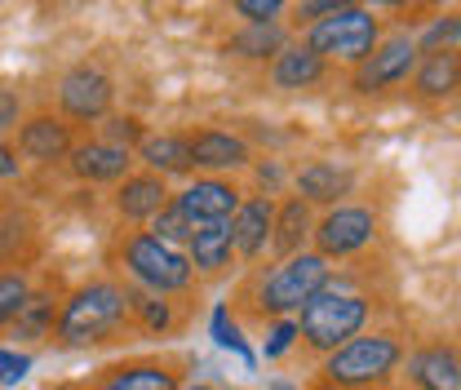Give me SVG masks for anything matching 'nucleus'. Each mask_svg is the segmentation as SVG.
<instances>
[{
    "label": "nucleus",
    "instance_id": "ddd939ff",
    "mask_svg": "<svg viewBox=\"0 0 461 390\" xmlns=\"http://www.w3.org/2000/svg\"><path fill=\"white\" fill-rule=\"evenodd\" d=\"M76 124L67 115L58 112H32L23 115L18 124V156L23 165H41V168H54V165H67V156L76 151Z\"/></svg>",
    "mask_w": 461,
    "mask_h": 390
},
{
    "label": "nucleus",
    "instance_id": "e433bc0d",
    "mask_svg": "<svg viewBox=\"0 0 461 390\" xmlns=\"http://www.w3.org/2000/svg\"><path fill=\"white\" fill-rule=\"evenodd\" d=\"M18 124H23V98L14 89H0V138L18 133Z\"/></svg>",
    "mask_w": 461,
    "mask_h": 390
},
{
    "label": "nucleus",
    "instance_id": "f3484780",
    "mask_svg": "<svg viewBox=\"0 0 461 390\" xmlns=\"http://www.w3.org/2000/svg\"><path fill=\"white\" fill-rule=\"evenodd\" d=\"M355 186H359V173L342 160H324V156H311V160H302V165L293 168V182H288V191L293 195H302L311 209H338L346 204L350 195H355Z\"/></svg>",
    "mask_w": 461,
    "mask_h": 390
},
{
    "label": "nucleus",
    "instance_id": "7c9ffc66",
    "mask_svg": "<svg viewBox=\"0 0 461 390\" xmlns=\"http://www.w3.org/2000/svg\"><path fill=\"white\" fill-rule=\"evenodd\" d=\"M36 276H23V271H0V333L14 329L18 311L27 306V293H32Z\"/></svg>",
    "mask_w": 461,
    "mask_h": 390
},
{
    "label": "nucleus",
    "instance_id": "f03ea898",
    "mask_svg": "<svg viewBox=\"0 0 461 390\" xmlns=\"http://www.w3.org/2000/svg\"><path fill=\"white\" fill-rule=\"evenodd\" d=\"M382 302L373 288H364L359 276L346 267V271H333V279L302 306L297 315V355L302 364H320L329 359L333 350H342L346 341H355L359 333L373 329Z\"/></svg>",
    "mask_w": 461,
    "mask_h": 390
},
{
    "label": "nucleus",
    "instance_id": "f257e3e1",
    "mask_svg": "<svg viewBox=\"0 0 461 390\" xmlns=\"http://www.w3.org/2000/svg\"><path fill=\"white\" fill-rule=\"evenodd\" d=\"M333 271L338 267L329 258H320L315 249L311 253H297V258H285V262L262 258L258 267H244L240 271L227 306H230V315L240 320V329L262 333L276 320H297L302 306L333 279Z\"/></svg>",
    "mask_w": 461,
    "mask_h": 390
},
{
    "label": "nucleus",
    "instance_id": "aec40b11",
    "mask_svg": "<svg viewBox=\"0 0 461 390\" xmlns=\"http://www.w3.org/2000/svg\"><path fill=\"white\" fill-rule=\"evenodd\" d=\"M133 168H138L133 151L103 142L98 133H94V138H80L76 151L67 156V173H71L76 182H85V186H120Z\"/></svg>",
    "mask_w": 461,
    "mask_h": 390
},
{
    "label": "nucleus",
    "instance_id": "4468645a",
    "mask_svg": "<svg viewBox=\"0 0 461 390\" xmlns=\"http://www.w3.org/2000/svg\"><path fill=\"white\" fill-rule=\"evenodd\" d=\"M244 177H209V173H195L182 191H173V204L191 218L195 226L209 222H230L235 209L244 204Z\"/></svg>",
    "mask_w": 461,
    "mask_h": 390
},
{
    "label": "nucleus",
    "instance_id": "4c0bfd02",
    "mask_svg": "<svg viewBox=\"0 0 461 390\" xmlns=\"http://www.w3.org/2000/svg\"><path fill=\"white\" fill-rule=\"evenodd\" d=\"M14 177H23V156L9 138H0V182H14Z\"/></svg>",
    "mask_w": 461,
    "mask_h": 390
},
{
    "label": "nucleus",
    "instance_id": "a878e982",
    "mask_svg": "<svg viewBox=\"0 0 461 390\" xmlns=\"http://www.w3.org/2000/svg\"><path fill=\"white\" fill-rule=\"evenodd\" d=\"M412 94L421 103H444L461 94V54H426L412 71Z\"/></svg>",
    "mask_w": 461,
    "mask_h": 390
},
{
    "label": "nucleus",
    "instance_id": "1a4fd4ad",
    "mask_svg": "<svg viewBox=\"0 0 461 390\" xmlns=\"http://www.w3.org/2000/svg\"><path fill=\"white\" fill-rule=\"evenodd\" d=\"M58 115H67L76 129L80 124H103L115 107V76L98 58H80L58 76Z\"/></svg>",
    "mask_w": 461,
    "mask_h": 390
},
{
    "label": "nucleus",
    "instance_id": "0eeeda50",
    "mask_svg": "<svg viewBox=\"0 0 461 390\" xmlns=\"http://www.w3.org/2000/svg\"><path fill=\"white\" fill-rule=\"evenodd\" d=\"M191 350H147V355H120L89 373L94 390H182L195 373Z\"/></svg>",
    "mask_w": 461,
    "mask_h": 390
},
{
    "label": "nucleus",
    "instance_id": "7ed1b4c3",
    "mask_svg": "<svg viewBox=\"0 0 461 390\" xmlns=\"http://www.w3.org/2000/svg\"><path fill=\"white\" fill-rule=\"evenodd\" d=\"M138 337L133 315H129V284L115 276H94L76 284L62 302L54 329L58 350H98Z\"/></svg>",
    "mask_w": 461,
    "mask_h": 390
},
{
    "label": "nucleus",
    "instance_id": "393cba45",
    "mask_svg": "<svg viewBox=\"0 0 461 390\" xmlns=\"http://www.w3.org/2000/svg\"><path fill=\"white\" fill-rule=\"evenodd\" d=\"M133 160L138 168H151V173H160V177H195V160H191V138H186V129H165V133H147L142 138V147L133 151Z\"/></svg>",
    "mask_w": 461,
    "mask_h": 390
},
{
    "label": "nucleus",
    "instance_id": "4be33fe9",
    "mask_svg": "<svg viewBox=\"0 0 461 390\" xmlns=\"http://www.w3.org/2000/svg\"><path fill=\"white\" fill-rule=\"evenodd\" d=\"M186 258H191V267H195V279H200V284H218V279L235 276L240 262H235L230 222L200 226V231L191 235V244H186Z\"/></svg>",
    "mask_w": 461,
    "mask_h": 390
},
{
    "label": "nucleus",
    "instance_id": "c85d7f7f",
    "mask_svg": "<svg viewBox=\"0 0 461 390\" xmlns=\"http://www.w3.org/2000/svg\"><path fill=\"white\" fill-rule=\"evenodd\" d=\"M288 182H293V168H288L285 160H276V156L253 160L249 173H244V191H249V195H271V200H280V195H288Z\"/></svg>",
    "mask_w": 461,
    "mask_h": 390
},
{
    "label": "nucleus",
    "instance_id": "5701e85b",
    "mask_svg": "<svg viewBox=\"0 0 461 390\" xmlns=\"http://www.w3.org/2000/svg\"><path fill=\"white\" fill-rule=\"evenodd\" d=\"M315 209L302 200V195H280L276 204V235H271V262H285V258H297V253H311V240H315Z\"/></svg>",
    "mask_w": 461,
    "mask_h": 390
},
{
    "label": "nucleus",
    "instance_id": "bb28decb",
    "mask_svg": "<svg viewBox=\"0 0 461 390\" xmlns=\"http://www.w3.org/2000/svg\"><path fill=\"white\" fill-rule=\"evenodd\" d=\"M293 41H297V36L288 32V23H267V27H244V32H235L222 50H227L230 58H244V62H267V67H271V62L285 54Z\"/></svg>",
    "mask_w": 461,
    "mask_h": 390
},
{
    "label": "nucleus",
    "instance_id": "6e6552de",
    "mask_svg": "<svg viewBox=\"0 0 461 390\" xmlns=\"http://www.w3.org/2000/svg\"><path fill=\"white\" fill-rule=\"evenodd\" d=\"M377 235H382L377 204H368V200H346V204L324 209V213L315 218L311 249H315L320 258H329V262H355V258H364V253L377 244Z\"/></svg>",
    "mask_w": 461,
    "mask_h": 390
},
{
    "label": "nucleus",
    "instance_id": "9d476101",
    "mask_svg": "<svg viewBox=\"0 0 461 390\" xmlns=\"http://www.w3.org/2000/svg\"><path fill=\"white\" fill-rule=\"evenodd\" d=\"M417 62H421L417 36H412V32H386L382 45L373 50V58H364V62L350 71V89L364 94V98L386 94V89H400V85L412 80Z\"/></svg>",
    "mask_w": 461,
    "mask_h": 390
},
{
    "label": "nucleus",
    "instance_id": "c9c22d12",
    "mask_svg": "<svg viewBox=\"0 0 461 390\" xmlns=\"http://www.w3.org/2000/svg\"><path fill=\"white\" fill-rule=\"evenodd\" d=\"M27 373H32V355L14 350V346H0V386H18Z\"/></svg>",
    "mask_w": 461,
    "mask_h": 390
},
{
    "label": "nucleus",
    "instance_id": "f8f14e48",
    "mask_svg": "<svg viewBox=\"0 0 461 390\" xmlns=\"http://www.w3.org/2000/svg\"><path fill=\"white\" fill-rule=\"evenodd\" d=\"M191 138V160L195 173H209V177H244L249 165L258 160L253 142L235 129H218V124H191L186 129Z\"/></svg>",
    "mask_w": 461,
    "mask_h": 390
},
{
    "label": "nucleus",
    "instance_id": "58836bf2",
    "mask_svg": "<svg viewBox=\"0 0 461 390\" xmlns=\"http://www.w3.org/2000/svg\"><path fill=\"white\" fill-rule=\"evenodd\" d=\"M54 390H94L89 377H80V382H54Z\"/></svg>",
    "mask_w": 461,
    "mask_h": 390
},
{
    "label": "nucleus",
    "instance_id": "2f4dec72",
    "mask_svg": "<svg viewBox=\"0 0 461 390\" xmlns=\"http://www.w3.org/2000/svg\"><path fill=\"white\" fill-rule=\"evenodd\" d=\"M147 231H151L160 244H169V249H182V253H186V244H191V235H195L200 226L191 222V218H186L177 204H169V209H160V213L151 218V226H147Z\"/></svg>",
    "mask_w": 461,
    "mask_h": 390
},
{
    "label": "nucleus",
    "instance_id": "c756f323",
    "mask_svg": "<svg viewBox=\"0 0 461 390\" xmlns=\"http://www.w3.org/2000/svg\"><path fill=\"white\" fill-rule=\"evenodd\" d=\"M461 45V14H439L417 32V54H457Z\"/></svg>",
    "mask_w": 461,
    "mask_h": 390
},
{
    "label": "nucleus",
    "instance_id": "f704fd0d",
    "mask_svg": "<svg viewBox=\"0 0 461 390\" xmlns=\"http://www.w3.org/2000/svg\"><path fill=\"white\" fill-rule=\"evenodd\" d=\"M249 27H267V23H280V14H288V5H280V0H235L230 5Z\"/></svg>",
    "mask_w": 461,
    "mask_h": 390
},
{
    "label": "nucleus",
    "instance_id": "79ce46f5",
    "mask_svg": "<svg viewBox=\"0 0 461 390\" xmlns=\"http://www.w3.org/2000/svg\"><path fill=\"white\" fill-rule=\"evenodd\" d=\"M45 390H54V386H45Z\"/></svg>",
    "mask_w": 461,
    "mask_h": 390
},
{
    "label": "nucleus",
    "instance_id": "c03bdc74",
    "mask_svg": "<svg viewBox=\"0 0 461 390\" xmlns=\"http://www.w3.org/2000/svg\"><path fill=\"white\" fill-rule=\"evenodd\" d=\"M0 204H5V200H0Z\"/></svg>",
    "mask_w": 461,
    "mask_h": 390
},
{
    "label": "nucleus",
    "instance_id": "72a5a7b5",
    "mask_svg": "<svg viewBox=\"0 0 461 390\" xmlns=\"http://www.w3.org/2000/svg\"><path fill=\"white\" fill-rule=\"evenodd\" d=\"M262 355L267 364H280V359H293L297 355V320H276L262 329Z\"/></svg>",
    "mask_w": 461,
    "mask_h": 390
},
{
    "label": "nucleus",
    "instance_id": "473e14b6",
    "mask_svg": "<svg viewBox=\"0 0 461 390\" xmlns=\"http://www.w3.org/2000/svg\"><path fill=\"white\" fill-rule=\"evenodd\" d=\"M98 138L103 142H112V147H124V151H138L142 147V138H147V124L138 120V115H120V112H112L103 124H98Z\"/></svg>",
    "mask_w": 461,
    "mask_h": 390
},
{
    "label": "nucleus",
    "instance_id": "a18cd8bd",
    "mask_svg": "<svg viewBox=\"0 0 461 390\" xmlns=\"http://www.w3.org/2000/svg\"><path fill=\"white\" fill-rule=\"evenodd\" d=\"M400 390H403V386H400Z\"/></svg>",
    "mask_w": 461,
    "mask_h": 390
},
{
    "label": "nucleus",
    "instance_id": "412c9836",
    "mask_svg": "<svg viewBox=\"0 0 461 390\" xmlns=\"http://www.w3.org/2000/svg\"><path fill=\"white\" fill-rule=\"evenodd\" d=\"M129 315L138 337H182L195 320V297H160L129 288Z\"/></svg>",
    "mask_w": 461,
    "mask_h": 390
},
{
    "label": "nucleus",
    "instance_id": "2eb2a0df",
    "mask_svg": "<svg viewBox=\"0 0 461 390\" xmlns=\"http://www.w3.org/2000/svg\"><path fill=\"white\" fill-rule=\"evenodd\" d=\"M67 284L58 271H45V276L32 284V293H27V306L18 311V320H14V329L5 337H14V350L18 346H45V341H54V329H58V315H62V302H67Z\"/></svg>",
    "mask_w": 461,
    "mask_h": 390
},
{
    "label": "nucleus",
    "instance_id": "20e7f679",
    "mask_svg": "<svg viewBox=\"0 0 461 390\" xmlns=\"http://www.w3.org/2000/svg\"><path fill=\"white\" fill-rule=\"evenodd\" d=\"M103 262H107V276L124 279L129 288H142V293H160V297H195L200 293L191 258L182 249L160 244L151 231L120 226L107 240Z\"/></svg>",
    "mask_w": 461,
    "mask_h": 390
},
{
    "label": "nucleus",
    "instance_id": "cd10ccee",
    "mask_svg": "<svg viewBox=\"0 0 461 390\" xmlns=\"http://www.w3.org/2000/svg\"><path fill=\"white\" fill-rule=\"evenodd\" d=\"M209 337H213L222 350L240 355V364H244V368H253V364H258V355H253V346H249V337H244V329H240V320L230 315L227 302H213V311H209Z\"/></svg>",
    "mask_w": 461,
    "mask_h": 390
},
{
    "label": "nucleus",
    "instance_id": "6ab92c4d",
    "mask_svg": "<svg viewBox=\"0 0 461 390\" xmlns=\"http://www.w3.org/2000/svg\"><path fill=\"white\" fill-rule=\"evenodd\" d=\"M276 204H280V200H271V195H244V204L235 209L230 240H235V262H240V271H244V267H258V262L271 253Z\"/></svg>",
    "mask_w": 461,
    "mask_h": 390
},
{
    "label": "nucleus",
    "instance_id": "9b49d317",
    "mask_svg": "<svg viewBox=\"0 0 461 390\" xmlns=\"http://www.w3.org/2000/svg\"><path fill=\"white\" fill-rule=\"evenodd\" d=\"M45 249H50V235L32 204H23V200L0 204V271L36 276L45 262Z\"/></svg>",
    "mask_w": 461,
    "mask_h": 390
},
{
    "label": "nucleus",
    "instance_id": "423d86ee",
    "mask_svg": "<svg viewBox=\"0 0 461 390\" xmlns=\"http://www.w3.org/2000/svg\"><path fill=\"white\" fill-rule=\"evenodd\" d=\"M382 36H386V23L373 9H364V5H338L329 18H320L306 32H297V41L311 54H320L329 67H346V71H355L364 58H373Z\"/></svg>",
    "mask_w": 461,
    "mask_h": 390
},
{
    "label": "nucleus",
    "instance_id": "37998d69",
    "mask_svg": "<svg viewBox=\"0 0 461 390\" xmlns=\"http://www.w3.org/2000/svg\"><path fill=\"white\" fill-rule=\"evenodd\" d=\"M457 54H461V45H457Z\"/></svg>",
    "mask_w": 461,
    "mask_h": 390
},
{
    "label": "nucleus",
    "instance_id": "39448f33",
    "mask_svg": "<svg viewBox=\"0 0 461 390\" xmlns=\"http://www.w3.org/2000/svg\"><path fill=\"white\" fill-rule=\"evenodd\" d=\"M408 355V337L400 329H368L329 359L311 364L302 390H391Z\"/></svg>",
    "mask_w": 461,
    "mask_h": 390
},
{
    "label": "nucleus",
    "instance_id": "ea45409f",
    "mask_svg": "<svg viewBox=\"0 0 461 390\" xmlns=\"http://www.w3.org/2000/svg\"><path fill=\"white\" fill-rule=\"evenodd\" d=\"M267 390H302V386H297V382H288V377H271Z\"/></svg>",
    "mask_w": 461,
    "mask_h": 390
},
{
    "label": "nucleus",
    "instance_id": "a211bd4d",
    "mask_svg": "<svg viewBox=\"0 0 461 390\" xmlns=\"http://www.w3.org/2000/svg\"><path fill=\"white\" fill-rule=\"evenodd\" d=\"M400 382L403 390H461V350L444 337L408 346Z\"/></svg>",
    "mask_w": 461,
    "mask_h": 390
},
{
    "label": "nucleus",
    "instance_id": "a19ab883",
    "mask_svg": "<svg viewBox=\"0 0 461 390\" xmlns=\"http://www.w3.org/2000/svg\"><path fill=\"white\" fill-rule=\"evenodd\" d=\"M182 390H218V386H213V382H186Z\"/></svg>",
    "mask_w": 461,
    "mask_h": 390
},
{
    "label": "nucleus",
    "instance_id": "b1692460",
    "mask_svg": "<svg viewBox=\"0 0 461 390\" xmlns=\"http://www.w3.org/2000/svg\"><path fill=\"white\" fill-rule=\"evenodd\" d=\"M333 80V67L320 54H311L302 41H293L285 54L267 67V85L280 89V94H306V89H320Z\"/></svg>",
    "mask_w": 461,
    "mask_h": 390
},
{
    "label": "nucleus",
    "instance_id": "dca6fc26",
    "mask_svg": "<svg viewBox=\"0 0 461 390\" xmlns=\"http://www.w3.org/2000/svg\"><path fill=\"white\" fill-rule=\"evenodd\" d=\"M169 204H173L169 177H160L151 168H133L120 186H112V213L115 222L129 226V231H147L151 218L160 209H169Z\"/></svg>",
    "mask_w": 461,
    "mask_h": 390
}]
</instances>
